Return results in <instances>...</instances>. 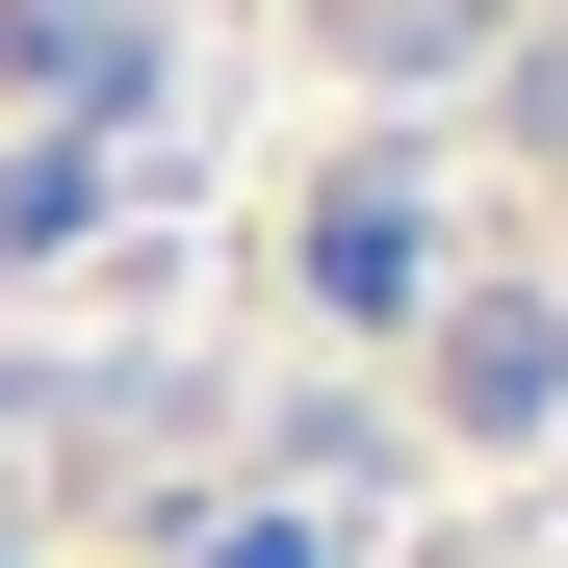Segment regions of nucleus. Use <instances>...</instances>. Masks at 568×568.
Masks as SVG:
<instances>
[{
  "instance_id": "nucleus-1",
  "label": "nucleus",
  "mask_w": 568,
  "mask_h": 568,
  "mask_svg": "<svg viewBox=\"0 0 568 568\" xmlns=\"http://www.w3.org/2000/svg\"><path fill=\"white\" fill-rule=\"evenodd\" d=\"M439 388L491 414V439H517V414H568V311H542V284H491V311H439Z\"/></svg>"
},
{
  "instance_id": "nucleus-2",
  "label": "nucleus",
  "mask_w": 568,
  "mask_h": 568,
  "mask_svg": "<svg viewBox=\"0 0 568 568\" xmlns=\"http://www.w3.org/2000/svg\"><path fill=\"white\" fill-rule=\"evenodd\" d=\"M311 284H336V311H414V207H388V181H362V207H311Z\"/></svg>"
}]
</instances>
